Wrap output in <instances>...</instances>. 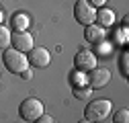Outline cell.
<instances>
[{
	"label": "cell",
	"mask_w": 129,
	"mask_h": 123,
	"mask_svg": "<svg viewBox=\"0 0 129 123\" xmlns=\"http://www.w3.org/2000/svg\"><path fill=\"white\" fill-rule=\"evenodd\" d=\"M2 61H4V68H6L10 74H17V76H21V74L29 68L27 53H23V51H19V49H14V47L4 49Z\"/></svg>",
	"instance_id": "1"
},
{
	"label": "cell",
	"mask_w": 129,
	"mask_h": 123,
	"mask_svg": "<svg viewBox=\"0 0 129 123\" xmlns=\"http://www.w3.org/2000/svg\"><path fill=\"white\" fill-rule=\"evenodd\" d=\"M113 111V103L109 99H94L86 105V111H84V117L94 121V123H101L105 121Z\"/></svg>",
	"instance_id": "2"
},
{
	"label": "cell",
	"mask_w": 129,
	"mask_h": 123,
	"mask_svg": "<svg viewBox=\"0 0 129 123\" xmlns=\"http://www.w3.org/2000/svg\"><path fill=\"white\" fill-rule=\"evenodd\" d=\"M43 113H45V107H43V103H41L39 99H35V97H29V99H25V101L19 105V115H21L25 121H31V123H33V121L39 119Z\"/></svg>",
	"instance_id": "3"
},
{
	"label": "cell",
	"mask_w": 129,
	"mask_h": 123,
	"mask_svg": "<svg viewBox=\"0 0 129 123\" xmlns=\"http://www.w3.org/2000/svg\"><path fill=\"white\" fill-rule=\"evenodd\" d=\"M74 19L82 27H88L96 19V8H92L86 0H76V4H74Z\"/></svg>",
	"instance_id": "4"
},
{
	"label": "cell",
	"mask_w": 129,
	"mask_h": 123,
	"mask_svg": "<svg viewBox=\"0 0 129 123\" xmlns=\"http://www.w3.org/2000/svg\"><path fill=\"white\" fill-rule=\"evenodd\" d=\"M96 61H99L96 53L84 47V49H80V51L74 55V68H76V70H80V72H90L92 68L99 66Z\"/></svg>",
	"instance_id": "5"
},
{
	"label": "cell",
	"mask_w": 129,
	"mask_h": 123,
	"mask_svg": "<svg viewBox=\"0 0 129 123\" xmlns=\"http://www.w3.org/2000/svg\"><path fill=\"white\" fill-rule=\"evenodd\" d=\"M86 74H88V86H90L92 90L107 86L109 80H111V70H109V68H103V66H96V68H92V70L86 72Z\"/></svg>",
	"instance_id": "6"
},
{
	"label": "cell",
	"mask_w": 129,
	"mask_h": 123,
	"mask_svg": "<svg viewBox=\"0 0 129 123\" xmlns=\"http://www.w3.org/2000/svg\"><path fill=\"white\" fill-rule=\"evenodd\" d=\"M10 47L19 49V51H23V53H29L31 49L35 47V39H33V35H31L29 31H14V33H12Z\"/></svg>",
	"instance_id": "7"
},
{
	"label": "cell",
	"mask_w": 129,
	"mask_h": 123,
	"mask_svg": "<svg viewBox=\"0 0 129 123\" xmlns=\"http://www.w3.org/2000/svg\"><path fill=\"white\" fill-rule=\"evenodd\" d=\"M27 59H29V66L47 68L51 64V53H49V49H45V47H33L27 53Z\"/></svg>",
	"instance_id": "8"
},
{
	"label": "cell",
	"mask_w": 129,
	"mask_h": 123,
	"mask_svg": "<svg viewBox=\"0 0 129 123\" xmlns=\"http://www.w3.org/2000/svg\"><path fill=\"white\" fill-rule=\"evenodd\" d=\"M94 23L99 25V27H103V29H107V27H111L113 23H115V12H113L111 8H107V6L96 8V19H94Z\"/></svg>",
	"instance_id": "9"
},
{
	"label": "cell",
	"mask_w": 129,
	"mask_h": 123,
	"mask_svg": "<svg viewBox=\"0 0 129 123\" xmlns=\"http://www.w3.org/2000/svg\"><path fill=\"white\" fill-rule=\"evenodd\" d=\"M84 37L88 43H101V41H105V29L92 23V25L84 27Z\"/></svg>",
	"instance_id": "10"
},
{
	"label": "cell",
	"mask_w": 129,
	"mask_h": 123,
	"mask_svg": "<svg viewBox=\"0 0 129 123\" xmlns=\"http://www.w3.org/2000/svg\"><path fill=\"white\" fill-rule=\"evenodd\" d=\"M10 25H12L14 31H27L29 25H31V19H29L27 12H19L17 10V12L12 14V19H10Z\"/></svg>",
	"instance_id": "11"
},
{
	"label": "cell",
	"mask_w": 129,
	"mask_h": 123,
	"mask_svg": "<svg viewBox=\"0 0 129 123\" xmlns=\"http://www.w3.org/2000/svg\"><path fill=\"white\" fill-rule=\"evenodd\" d=\"M12 43V33L10 29H6L4 25H0V49H8Z\"/></svg>",
	"instance_id": "12"
},
{
	"label": "cell",
	"mask_w": 129,
	"mask_h": 123,
	"mask_svg": "<svg viewBox=\"0 0 129 123\" xmlns=\"http://www.w3.org/2000/svg\"><path fill=\"white\" fill-rule=\"evenodd\" d=\"M70 80H72V86H84V84H88V74L80 72V70H74Z\"/></svg>",
	"instance_id": "13"
},
{
	"label": "cell",
	"mask_w": 129,
	"mask_h": 123,
	"mask_svg": "<svg viewBox=\"0 0 129 123\" xmlns=\"http://www.w3.org/2000/svg\"><path fill=\"white\" fill-rule=\"evenodd\" d=\"M90 95H92V88H90L88 84H84V86H74V97H76L78 101H86Z\"/></svg>",
	"instance_id": "14"
},
{
	"label": "cell",
	"mask_w": 129,
	"mask_h": 123,
	"mask_svg": "<svg viewBox=\"0 0 129 123\" xmlns=\"http://www.w3.org/2000/svg\"><path fill=\"white\" fill-rule=\"evenodd\" d=\"M113 41H115L117 45H125V43H127V27L117 29L115 33H113Z\"/></svg>",
	"instance_id": "15"
},
{
	"label": "cell",
	"mask_w": 129,
	"mask_h": 123,
	"mask_svg": "<svg viewBox=\"0 0 129 123\" xmlns=\"http://www.w3.org/2000/svg\"><path fill=\"white\" fill-rule=\"evenodd\" d=\"M113 121H115V123H129V109H127V107L119 109L115 113V117H113Z\"/></svg>",
	"instance_id": "16"
},
{
	"label": "cell",
	"mask_w": 129,
	"mask_h": 123,
	"mask_svg": "<svg viewBox=\"0 0 129 123\" xmlns=\"http://www.w3.org/2000/svg\"><path fill=\"white\" fill-rule=\"evenodd\" d=\"M119 64H121V74L127 78V76H129V51L127 49L121 53V61H119Z\"/></svg>",
	"instance_id": "17"
},
{
	"label": "cell",
	"mask_w": 129,
	"mask_h": 123,
	"mask_svg": "<svg viewBox=\"0 0 129 123\" xmlns=\"http://www.w3.org/2000/svg\"><path fill=\"white\" fill-rule=\"evenodd\" d=\"M33 123H55V119H53V117H49V115H45V113H43V115H41L39 119H35Z\"/></svg>",
	"instance_id": "18"
},
{
	"label": "cell",
	"mask_w": 129,
	"mask_h": 123,
	"mask_svg": "<svg viewBox=\"0 0 129 123\" xmlns=\"http://www.w3.org/2000/svg\"><path fill=\"white\" fill-rule=\"evenodd\" d=\"M86 2L92 6V8H103L107 4V0H86Z\"/></svg>",
	"instance_id": "19"
},
{
	"label": "cell",
	"mask_w": 129,
	"mask_h": 123,
	"mask_svg": "<svg viewBox=\"0 0 129 123\" xmlns=\"http://www.w3.org/2000/svg\"><path fill=\"white\" fill-rule=\"evenodd\" d=\"M21 78H23V80H29V78H31V68H27V70L21 74Z\"/></svg>",
	"instance_id": "20"
},
{
	"label": "cell",
	"mask_w": 129,
	"mask_h": 123,
	"mask_svg": "<svg viewBox=\"0 0 129 123\" xmlns=\"http://www.w3.org/2000/svg\"><path fill=\"white\" fill-rule=\"evenodd\" d=\"M78 123H94V121H90V119H86V117H84V119H80Z\"/></svg>",
	"instance_id": "21"
},
{
	"label": "cell",
	"mask_w": 129,
	"mask_h": 123,
	"mask_svg": "<svg viewBox=\"0 0 129 123\" xmlns=\"http://www.w3.org/2000/svg\"><path fill=\"white\" fill-rule=\"evenodd\" d=\"M2 21H4V12H2V8H0V25H2Z\"/></svg>",
	"instance_id": "22"
}]
</instances>
